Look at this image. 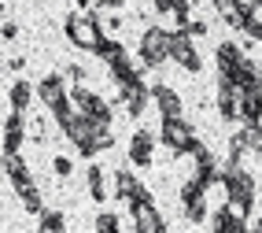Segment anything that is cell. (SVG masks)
<instances>
[{"label":"cell","instance_id":"obj_1","mask_svg":"<svg viewBox=\"0 0 262 233\" xmlns=\"http://www.w3.org/2000/svg\"><path fill=\"white\" fill-rule=\"evenodd\" d=\"M144 52H148V60H159L163 52H166V37H163V33H148V45H144Z\"/></svg>","mask_w":262,"mask_h":233}]
</instances>
